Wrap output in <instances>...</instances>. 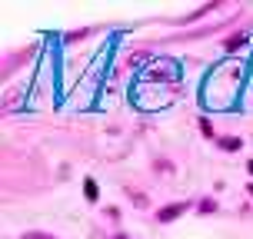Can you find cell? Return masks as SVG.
Instances as JSON below:
<instances>
[{"mask_svg": "<svg viewBox=\"0 0 253 239\" xmlns=\"http://www.w3.org/2000/svg\"><path fill=\"white\" fill-rule=\"evenodd\" d=\"M223 47H227V50H237V47H243V37H230Z\"/></svg>", "mask_w": 253, "mask_h": 239, "instance_id": "6", "label": "cell"}, {"mask_svg": "<svg viewBox=\"0 0 253 239\" xmlns=\"http://www.w3.org/2000/svg\"><path fill=\"white\" fill-rule=\"evenodd\" d=\"M197 209H200V213H213V209H216V203H213V200H203L200 206H197Z\"/></svg>", "mask_w": 253, "mask_h": 239, "instance_id": "4", "label": "cell"}, {"mask_svg": "<svg viewBox=\"0 0 253 239\" xmlns=\"http://www.w3.org/2000/svg\"><path fill=\"white\" fill-rule=\"evenodd\" d=\"M247 170H250V173H253V160H250V166H247Z\"/></svg>", "mask_w": 253, "mask_h": 239, "instance_id": "8", "label": "cell"}, {"mask_svg": "<svg viewBox=\"0 0 253 239\" xmlns=\"http://www.w3.org/2000/svg\"><path fill=\"white\" fill-rule=\"evenodd\" d=\"M250 196H253V183H250Z\"/></svg>", "mask_w": 253, "mask_h": 239, "instance_id": "9", "label": "cell"}, {"mask_svg": "<svg viewBox=\"0 0 253 239\" xmlns=\"http://www.w3.org/2000/svg\"><path fill=\"white\" fill-rule=\"evenodd\" d=\"M84 193H87V200L93 203V200H97V183H93V179H87V183H84Z\"/></svg>", "mask_w": 253, "mask_h": 239, "instance_id": "3", "label": "cell"}, {"mask_svg": "<svg viewBox=\"0 0 253 239\" xmlns=\"http://www.w3.org/2000/svg\"><path fill=\"white\" fill-rule=\"evenodd\" d=\"M24 239H57V236H47V233H27Z\"/></svg>", "mask_w": 253, "mask_h": 239, "instance_id": "7", "label": "cell"}, {"mask_svg": "<svg viewBox=\"0 0 253 239\" xmlns=\"http://www.w3.org/2000/svg\"><path fill=\"white\" fill-rule=\"evenodd\" d=\"M187 209H190L187 203H170V206H164V209L157 213V219H160V223H173V219H177V216H183Z\"/></svg>", "mask_w": 253, "mask_h": 239, "instance_id": "1", "label": "cell"}, {"mask_svg": "<svg viewBox=\"0 0 253 239\" xmlns=\"http://www.w3.org/2000/svg\"><path fill=\"white\" fill-rule=\"evenodd\" d=\"M114 239H126V236H114Z\"/></svg>", "mask_w": 253, "mask_h": 239, "instance_id": "10", "label": "cell"}, {"mask_svg": "<svg viewBox=\"0 0 253 239\" xmlns=\"http://www.w3.org/2000/svg\"><path fill=\"white\" fill-rule=\"evenodd\" d=\"M216 143H220L223 150H230V153H233V150H240V139H237V137H220Z\"/></svg>", "mask_w": 253, "mask_h": 239, "instance_id": "2", "label": "cell"}, {"mask_svg": "<svg viewBox=\"0 0 253 239\" xmlns=\"http://www.w3.org/2000/svg\"><path fill=\"white\" fill-rule=\"evenodd\" d=\"M90 37V30H77V34H67V43H74V40H84Z\"/></svg>", "mask_w": 253, "mask_h": 239, "instance_id": "5", "label": "cell"}]
</instances>
